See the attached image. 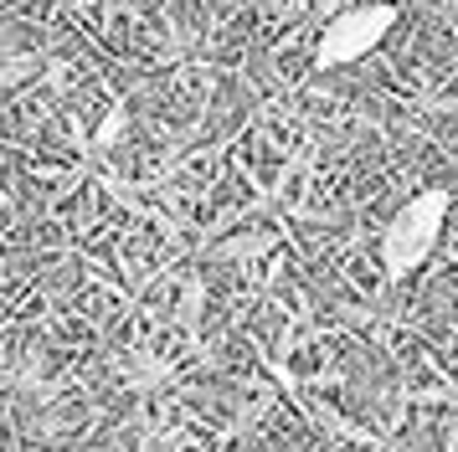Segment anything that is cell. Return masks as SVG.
<instances>
[{"mask_svg": "<svg viewBox=\"0 0 458 452\" xmlns=\"http://www.w3.org/2000/svg\"><path fill=\"white\" fill-rule=\"evenodd\" d=\"M119 129H124V119H119V113H108V123L98 129V144H114V134H119Z\"/></svg>", "mask_w": 458, "mask_h": 452, "instance_id": "cell-3", "label": "cell"}, {"mask_svg": "<svg viewBox=\"0 0 458 452\" xmlns=\"http://www.w3.org/2000/svg\"><path fill=\"white\" fill-rule=\"evenodd\" d=\"M443 222H448V190H422L396 211L386 231H381V267L386 278H407L433 257L437 237H443Z\"/></svg>", "mask_w": 458, "mask_h": 452, "instance_id": "cell-1", "label": "cell"}, {"mask_svg": "<svg viewBox=\"0 0 458 452\" xmlns=\"http://www.w3.org/2000/svg\"><path fill=\"white\" fill-rule=\"evenodd\" d=\"M396 31V5H351V11H340V16L319 31V46H314V62L319 67H351L360 62L366 52H376L381 41Z\"/></svg>", "mask_w": 458, "mask_h": 452, "instance_id": "cell-2", "label": "cell"}, {"mask_svg": "<svg viewBox=\"0 0 458 452\" xmlns=\"http://www.w3.org/2000/svg\"><path fill=\"white\" fill-rule=\"evenodd\" d=\"M72 5H78V11H93V5H98V0H72Z\"/></svg>", "mask_w": 458, "mask_h": 452, "instance_id": "cell-4", "label": "cell"}]
</instances>
